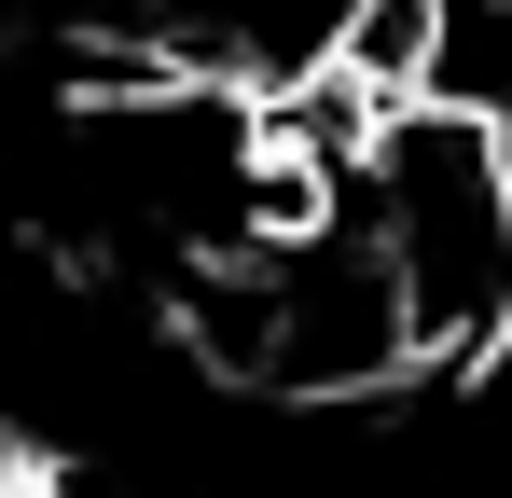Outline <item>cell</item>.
Segmentation results:
<instances>
[{
	"label": "cell",
	"mask_w": 512,
	"mask_h": 498,
	"mask_svg": "<svg viewBox=\"0 0 512 498\" xmlns=\"http://www.w3.org/2000/svg\"><path fill=\"white\" fill-rule=\"evenodd\" d=\"M333 208L374 249L416 374L512 360V111L499 97H333Z\"/></svg>",
	"instance_id": "6da1fadb"
}]
</instances>
